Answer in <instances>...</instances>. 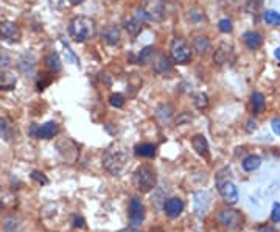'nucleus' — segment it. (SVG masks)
<instances>
[{"mask_svg": "<svg viewBox=\"0 0 280 232\" xmlns=\"http://www.w3.org/2000/svg\"><path fill=\"white\" fill-rule=\"evenodd\" d=\"M128 153L122 145H112L109 146L103 154V167L111 175H120L128 164Z\"/></svg>", "mask_w": 280, "mask_h": 232, "instance_id": "f257e3e1", "label": "nucleus"}, {"mask_svg": "<svg viewBox=\"0 0 280 232\" xmlns=\"http://www.w3.org/2000/svg\"><path fill=\"white\" fill-rule=\"evenodd\" d=\"M97 25L95 20L88 17V16H76L72 19L69 33L75 42H86L95 36Z\"/></svg>", "mask_w": 280, "mask_h": 232, "instance_id": "f03ea898", "label": "nucleus"}, {"mask_svg": "<svg viewBox=\"0 0 280 232\" xmlns=\"http://www.w3.org/2000/svg\"><path fill=\"white\" fill-rule=\"evenodd\" d=\"M134 184L142 194L151 192L157 184V175L154 172V168L146 164L137 167V170L134 173Z\"/></svg>", "mask_w": 280, "mask_h": 232, "instance_id": "7ed1b4c3", "label": "nucleus"}, {"mask_svg": "<svg viewBox=\"0 0 280 232\" xmlns=\"http://www.w3.org/2000/svg\"><path fill=\"white\" fill-rule=\"evenodd\" d=\"M170 53H171L173 61L178 62V64H188V62L191 61L190 46L187 44V41L182 39V37H175L173 41H171Z\"/></svg>", "mask_w": 280, "mask_h": 232, "instance_id": "20e7f679", "label": "nucleus"}, {"mask_svg": "<svg viewBox=\"0 0 280 232\" xmlns=\"http://www.w3.org/2000/svg\"><path fill=\"white\" fill-rule=\"evenodd\" d=\"M218 223L227 229V230H233L238 229L243 223V215L240 214V210L235 209H223L218 212Z\"/></svg>", "mask_w": 280, "mask_h": 232, "instance_id": "39448f33", "label": "nucleus"}, {"mask_svg": "<svg viewBox=\"0 0 280 232\" xmlns=\"http://www.w3.org/2000/svg\"><path fill=\"white\" fill-rule=\"evenodd\" d=\"M146 20H162L165 17L164 0H145L142 7Z\"/></svg>", "mask_w": 280, "mask_h": 232, "instance_id": "423d86ee", "label": "nucleus"}, {"mask_svg": "<svg viewBox=\"0 0 280 232\" xmlns=\"http://www.w3.org/2000/svg\"><path fill=\"white\" fill-rule=\"evenodd\" d=\"M217 187H218V192L223 197V200L227 204H235L238 201V190L232 181L229 179H221L220 176L217 178Z\"/></svg>", "mask_w": 280, "mask_h": 232, "instance_id": "0eeeda50", "label": "nucleus"}, {"mask_svg": "<svg viewBox=\"0 0 280 232\" xmlns=\"http://www.w3.org/2000/svg\"><path fill=\"white\" fill-rule=\"evenodd\" d=\"M129 220H131V224L134 227L145 220V206L137 197L131 198V201H129Z\"/></svg>", "mask_w": 280, "mask_h": 232, "instance_id": "6e6552de", "label": "nucleus"}, {"mask_svg": "<svg viewBox=\"0 0 280 232\" xmlns=\"http://www.w3.org/2000/svg\"><path fill=\"white\" fill-rule=\"evenodd\" d=\"M20 28L14 24V22H10V20H4V22H0V37L5 39V41H10V42H17L20 41Z\"/></svg>", "mask_w": 280, "mask_h": 232, "instance_id": "1a4fd4ad", "label": "nucleus"}, {"mask_svg": "<svg viewBox=\"0 0 280 232\" xmlns=\"http://www.w3.org/2000/svg\"><path fill=\"white\" fill-rule=\"evenodd\" d=\"M19 206L17 195L7 187H0V209L4 210H13Z\"/></svg>", "mask_w": 280, "mask_h": 232, "instance_id": "9d476101", "label": "nucleus"}, {"mask_svg": "<svg viewBox=\"0 0 280 232\" xmlns=\"http://www.w3.org/2000/svg\"><path fill=\"white\" fill-rule=\"evenodd\" d=\"M101 37L103 41L106 42L107 46H118L120 41H122V33H120V28L114 24H109L106 25L101 31Z\"/></svg>", "mask_w": 280, "mask_h": 232, "instance_id": "9b49d317", "label": "nucleus"}, {"mask_svg": "<svg viewBox=\"0 0 280 232\" xmlns=\"http://www.w3.org/2000/svg\"><path fill=\"white\" fill-rule=\"evenodd\" d=\"M232 53H233V47L229 44V42H221V44L218 46V49L215 50V53H213V61L217 62L218 66H223L230 59Z\"/></svg>", "mask_w": 280, "mask_h": 232, "instance_id": "f8f14e48", "label": "nucleus"}, {"mask_svg": "<svg viewBox=\"0 0 280 232\" xmlns=\"http://www.w3.org/2000/svg\"><path fill=\"white\" fill-rule=\"evenodd\" d=\"M164 210L170 218H178L184 210V201L179 198H168L164 204Z\"/></svg>", "mask_w": 280, "mask_h": 232, "instance_id": "ddd939ff", "label": "nucleus"}, {"mask_svg": "<svg viewBox=\"0 0 280 232\" xmlns=\"http://www.w3.org/2000/svg\"><path fill=\"white\" fill-rule=\"evenodd\" d=\"M153 69L157 75H168V73H171V70H173V62H171V59L167 55H161L154 61Z\"/></svg>", "mask_w": 280, "mask_h": 232, "instance_id": "4468645a", "label": "nucleus"}, {"mask_svg": "<svg viewBox=\"0 0 280 232\" xmlns=\"http://www.w3.org/2000/svg\"><path fill=\"white\" fill-rule=\"evenodd\" d=\"M243 42L249 50H258L263 44V37L258 31H246L243 34Z\"/></svg>", "mask_w": 280, "mask_h": 232, "instance_id": "2eb2a0df", "label": "nucleus"}, {"mask_svg": "<svg viewBox=\"0 0 280 232\" xmlns=\"http://www.w3.org/2000/svg\"><path fill=\"white\" fill-rule=\"evenodd\" d=\"M59 133V126L56 122H47L37 128V139H53Z\"/></svg>", "mask_w": 280, "mask_h": 232, "instance_id": "dca6fc26", "label": "nucleus"}, {"mask_svg": "<svg viewBox=\"0 0 280 232\" xmlns=\"http://www.w3.org/2000/svg\"><path fill=\"white\" fill-rule=\"evenodd\" d=\"M210 204V197L207 192H198L195 194V212L199 217H204Z\"/></svg>", "mask_w": 280, "mask_h": 232, "instance_id": "f3484780", "label": "nucleus"}, {"mask_svg": "<svg viewBox=\"0 0 280 232\" xmlns=\"http://www.w3.org/2000/svg\"><path fill=\"white\" fill-rule=\"evenodd\" d=\"M16 134L14 123L10 117H0V137L5 140H11Z\"/></svg>", "mask_w": 280, "mask_h": 232, "instance_id": "a211bd4d", "label": "nucleus"}, {"mask_svg": "<svg viewBox=\"0 0 280 232\" xmlns=\"http://www.w3.org/2000/svg\"><path fill=\"white\" fill-rule=\"evenodd\" d=\"M191 145H193V150H195L199 156H203V158L209 156V142H207L206 136H203V134L193 136Z\"/></svg>", "mask_w": 280, "mask_h": 232, "instance_id": "6ab92c4d", "label": "nucleus"}, {"mask_svg": "<svg viewBox=\"0 0 280 232\" xmlns=\"http://www.w3.org/2000/svg\"><path fill=\"white\" fill-rule=\"evenodd\" d=\"M193 50H195L199 56H206L210 53L212 50V44H210V39L206 36H198L193 41Z\"/></svg>", "mask_w": 280, "mask_h": 232, "instance_id": "aec40b11", "label": "nucleus"}, {"mask_svg": "<svg viewBox=\"0 0 280 232\" xmlns=\"http://www.w3.org/2000/svg\"><path fill=\"white\" fill-rule=\"evenodd\" d=\"M142 28H143V20L139 19L137 16L129 17V19L125 20V30L131 36H137L142 31Z\"/></svg>", "mask_w": 280, "mask_h": 232, "instance_id": "412c9836", "label": "nucleus"}, {"mask_svg": "<svg viewBox=\"0 0 280 232\" xmlns=\"http://www.w3.org/2000/svg\"><path fill=\"white\" fill-rule=\"evenodd\" d=\"M17 84V76L11 72L0 73V89L2 91H13Z\"/></svg>", "mask_w": 280, "mask_h": 232, "instance_id": "4be33fe9", "label": "nucleus"}, {"mask_svg": "<svg viewBox=\"0 0 280 232\" xmlns=\"http://www.w3.org/2000/svg\"><path fill=\"white\" fill-rule=\"evenodd\" d=\"M44 62H46L47 69H49L52 73H56V72H59V70L62 69V62H61V59H59L58 53H55V52L49 53V55L46 56Z\"/></svg>", "mask_w": 280, "mask_h": 232, "instance_id": "5701e85b", "label": "nucleus"}, {"mask_svg": "<svg viewBox=\"0 0 280 232\" xmlns=\"http://www.w3.org/2000/svg\"><path fill=\"white\" fill-rule=\"evenodd\" d=\"M242 165H243V170L254 172V170H257V168L262 165V158L257 156V154H249L248 158L243 159Z\"/></svg>", "mask_w": 280, "mask_h": 232, "instance_id": "b1692460", "label": "nucleus"}, {"mask_svg": "<svg viewBox=\"0 0 280 232\" xmlns=\"http://www.w3.org/2000/svg\"><path fill=\"white\" fill-rule=\"evenodd\" d=\"M134 153L142 158H153L156 154V145L153 143H140L134 148Z\"/></svg>", "mask_w": 280, "mask_h": 232, "instance_id": "393cba45", "label": "nucleus"}, {"mask_svg": "<svg viewBox=\"0 0 280 232\" xmlns=\"http://www.w3.org/2000/svg\"><path fill=\"white\" fill-rule=\"evenodd\" d=\"M154 52H156V49L153 46H148L143 50H140V53L137 56V64L139 66H146L148 62H151V59L154 56Z\"/></svg>", "mask_w": 280, "mask_h": 232, "instance_id": "a878e982", "label": "nucleus"}, {"mask_svg": "<svg viewBox=\"0 0 280 232\" xmlns=\"http://www.w3.org/2000/svg\"><path fill=\"white\" fill-rule=\"evenodd\" d=\"M251 104L255 114H260L265 109V97L260 92H254L251 95Z\"/></svg>", "mask_w": 280, "mask_h": 232, "instance_id": "bb28decb", "label": "nucleus"}, {"mask_svg": "<svg viewBox=\"0 0 280 232\" xmlns=\"http://www.w3.org/2000/svg\"><path fill=\"white\" fill-rule=\"evenodd\" d=\"M193 104H195L196 109L204 111V109L209 106V97H207V94H204V92H196L195 95H193Z\"/></svg>", "mask_w": 280, "mask_h": 232, "instance_id": "cd10ccee", "label": "nucleus"}, {"mask_svg": "<svg viewBox=\"0 0 280 232\" xmlns=\"http://www.w3.org/2000/svg\"><path fill=\"white\" fill-rule=\"evenodd\" d=\"M171 114H173V108H171L170 104H161V106L157 108V111H156V115L162 123H167L170 120Z\"/></svg>", "mask_w": 280, "mask_h": 232, "instance_id": "c85d7f7f", "label": "nucleus"}, {"mask_svg": "<svg viewBox=\"0 0 280 232\" xmlns=\"http://www.w3.org/2000/svg\"><path fill=\"white\" fill-rule=\"evenodd\" d=\"M13 64V58L11 55L7 52V50H2L0 49V73L2 72H7Z\"/></svg>", "mask_w": 280, "mask_h": 232, "instance_id": "c756f323", "label": "nucleus"}, {"mask_svg": "<svg viewBox=\"0 0 280 232\" xmlns=\"http://www.w3.org/2000/svg\"><path fill=\"white\" fill-rule=\"evenodd\" d=\"M263 19L268 25H277V27L280 25V13H277V11H272V10L265 11Z\"/></svg>", "mask_w": 280, "mask_h": 232, "instance_id": "7c9ffc66", "label": "nucleus"}, {"mask_svg": "<svg viewBox=\"0 0 280 232\" xmlns=\"http://www.w3.org/2000/svg\"><path fill=\"white\" fill-rule=\"evenodd\" d=\"M109 103L112 104L114 108H123V104H125V97H123V94H112L111 97H109Z\"/></svg>", "mask_w": 280, "mask_h": 232, "instance_id": "2f4dec72", "label": "nucleus"}, {"mask_svg": "<svg viewBox=\"0 0 280 232\" xmlns=\"http://www.w3.org/2000/svg\"><path fill=\"white\" fill-rule=\"evenodd\" d=\"M262 7V0H248L246 4V11L249 14H257V11Z\"/></svg>", "mask_w": 280, "mask_h": 232, "instance_id": "473e14b6", "label": "nucleus"}, {"mask_svg": "<svg viewBox=\"0 0 280 232\" xmlns=\"http://www.w3.org/2000/svg\"><path fill=\"white\" fill-rule=\"evenodd\" d=\"M218 28L221 33H230L233 30V25H232V20L230 19H221L218 22Z\"/></svg>", "mask_w": 280, "mask_h": 232, "instance_id": "72a5a7b5", "label": "nucleus"}, {"mask_svg": "<svg viewBox=\"0 0 280 232\" xmlns=\"http://www.w3.org/2000/svg\"><path fill=\"white\" fill-rule=\"evenodd\" d=\"M31 179H33V181H36V182H37V184H41V185L49 184V179L46 178V175L42 173V172H37V170H34V172L31 173Z\"/></svg>", "mask_w": 280, "mask_h": 232, "instance_id": "f704fd0d", "label": "nucleus"}, {"mask_svg": "<svg viewBox=\"0 0 280 232\" xmlns=\"http://www.w3.org/2000/svg\"><path fill=\"white\" fill-rule=\"evenodd\" d=\"M271 220L274 223H280V203H274L272 212H271Z\"/></svg>", "mask_w": 280, "mask_h": 232, "instance_id": "c9c22d12", "label": "nucleus"}, {"mask_svg": "<svg viewBox=\"0 0 280 232\" xmlns=\"http://www.w3.org/2000/svg\"><path fill=\"white\" fill-rule=\"evenodd\" d=\"M81 227H86V221H84V218H83V217H79V215L73 217V229H81Z\"/></svg>", "mask_w": 280, "mask_h": 232, "instance_id": "e433bc0d", "label": "nucleus"}, {"mask_svg": "<svg viewBox=\"0 0 280 232\" xmlns=\"http://www.w3.org/2000/svg\"><path fill=\"white\" fill-rule=\"evenodd\" d=\"M271 126H272V131H274L277 136H280V119H272Z\"/></svg>", "mask_w": 280, "mask_h": 232, "instance_id": "4c0bfd02", "label": "nucleus"}, {"mask_svg": "<svg viewBox=\"0 0 280 232\" xmlns=\"http://www.w3.org/2000/svg\"><path fill=\"white\" fill-rule=\"evenodd\" d=\"M257 128V125H255V120L252 119H249V122H248V131H251V130H255Z\"/></svg>", "mask_w": 280, "mask_h": 232, "instance_id": "58836bf2", "label": "nucleus"}, {"mask_svg": "<svg viewBox=\"0 0 280 232\" xmlns=\"http://www.w3.org/2000/svg\"><path fill=\"white\" fill-rule=\"evenodd\" d=\"M258 232H277L274 227H271V226H263V227H260V230Z\"/></svg>", "mask_w": 280, "mask_h": 232, "instance_id": "ea45409f", "label": "nucleus"}, {"mask_svg": "<svg viewBox=\"0 0 280 232\" xmlns=\"http://www.w3.org/2000/svg\"><path fill=\"white\" fill-rule=\"evenodd\" d=\"M148 232H165L162 227H159V226H154V227H151V229H148Z\"/></svg>", "mask_w": 280, "mask_h": 232, "instance_id": "a19ab883", "label": "nucleus"}, {"mask_svg": "<svg viewBox=\"0 0 280 232\" xmlns=\"http://www.w3.org/2000/svg\"><path fill=\"white\" fill-rule=\"evenodd\" d=\"M69 2H70V5H81L83 2H84V0H69Z\"/></svg>", "mask_w": 280, "mask_h": 232, "instance_id": "79ce46f5", "label": "nucleus"}, {"mask_svg": "<svg viewBox=\"0 0 280 232\" xmlns=\"http://www.w3.org/2000/svg\"><path fill=\"white\" fill-rule=\"evenodd\" d=\"M118 232H137L134 227H126V229H122V230H118Z\"/></svg>", "mask_w": 280, "mask_h": 232, "instance_id": "37998d69", "label": "nucleus"}, {"mask_svg": "<svg viewBox=\"0 0 280 232\" xmlns=\"http://www.w3.org/2000/svg\"><path fill=\"white\" fill-rule=\"evenodd\" d=\"M274 56H275L277 59H280V47H277V49H275V52H274Z\"/></svg>", "mask_w": 280, "mask_h": 232, "instance_id": "c03bdc74", "label": "nucleus"}]
</instances>
